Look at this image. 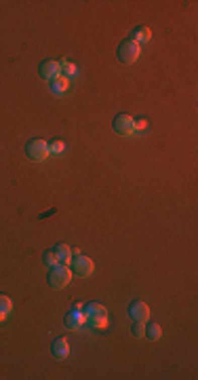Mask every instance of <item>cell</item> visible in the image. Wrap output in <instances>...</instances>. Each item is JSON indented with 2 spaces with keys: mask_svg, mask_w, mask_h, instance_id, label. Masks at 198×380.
Here are the masks:
<instances>
[{
  "mask_svg": "<svg viewBox=\"0 0 198 380\" xmlns=\"http://www.w3.org/2000/svg\"><path fill=\"white\" fill-rule=\"evenodd\" d=\"M87 323L95 329H106L108 327V311L106 306L99 302L87 304Z\"/></svg>",
  "mask_w": 198,
  "mask_h": 380,
  "instance_id": "cell-1",
  "label": "cell"
},
{
  "mask_svg": "<svg viewBox=\"0 0 198 380\" xmlns=\"http://www.w3.org/2000/svg\"><path fill=\"white\" fill-rule=\"evenodd\" d=\"M72 277H74L72 268H70V266H63V264H57V266H53V268L49 270V277H46V281H49L51 288H55V290H63V288H68V285H70Z\"/></svg>",
  "mask_w": 198,
  "mask_h": 380,
  "instance_id": "cell-2",
  "label": "cell"
},
{
  "mask_svg": "<svg viewBox=\"0 0 198 380\" xmlns=\"http://www.w3.org/2000/svg\"><path fill=\"white\" fill-rule=\"evenodd\" d=\"M26 157L34 163H42L51 157L49 154V144H46L44 139H30L28 144H26Z\"/></svg>",
  "mask_w": 198,
  "mask_h": 380,
  "instance_id": "cell-3",
  "label": "cell"
},
{
  "mask_svg": "<svg viewBox=\"0 0 198 380\" xmlns=\"http://www.w3.org/2000/svg\"><path fill=\"white\" fill-rule=\"evenodd\" d=\"M139 55H142V44H137L135 40H122L118 46V59L122 64H135Z\"/></svg>",
  "mask_w": 198,
  "mask_h": 380,
  "instance_id": "cell-4",
  "label": "cell"
},
{
  "mask_svg": "<svg viewBox=\"0 0 198 380\" xmlns=\"http://www.w3.org/2000/svg\"><path fill=\"white\" fill-rule=\"evenodd\" d=\"M93 260L91 258H87V256H83V254H78L76 258H72V272L76 277H83V279H87V277H91L93 275Z\"/></svg>",
  "mask_w": 198,
  "mask_h": 380,
  "instance_id": "cell-5",
  "label": "cell"
},
{
  "mask_svg": "<svg viewBox=\"0 0 198 380\" xmlns=\"http://www.w3.org/2000/svg\"><path fill=\"white\" fill-rule=\"evenodd\" d=\"M133 121H135V118H131L129 114H118V116L114 118L112 127H114V131L118 133V135H122V137H131V135L135 133Z\"/></svg>",
  "mask_w": 198,
  "mask_h": 380,
  "instance_id": "cell-6",
  "label": "cell"
},
{
  "mask_svg": "<svg viewBox=\"0 0 198 380\" xmlns=\"http://www.w3.org/2000/svg\"><path fill=\"white\" fill-rule=\"evenodd\" d=\"M38 72L44 80H53L61 74V68H59V62H55V59H44V62L38 66Z\"/></svg>",
  "mask_w": 198,
  "mask_h": 380,
  "instance_id": "cell-7",
  "label": "cell"
},
{
  "mask_svg": "<svg viewBox=\"0 0 198 380\" xmlns=\"http://www.w3.org/2000/svg\"><path fill=\"white\" fill-rule=\"evenodd\" d=\"M129 317L133 319V321H139V323H148V319H150V308L146 302L142 300H137L129 306Z\"/></svg>",
  "mask_w": 198,
  "mask_h": 380,
  "instance_id": "cell-8",
  "label": "cell"
},
{
  "mask_svg": "<svg viewBox=\"0 0 198 380\" xmlns=\"http://www.w3.org/2000/svg\"><path fill=\"white\" fill-rule=\"evenodd\" d=\"M55 256H57V260H59V264H63V266L72 264V258H74L72 247L65 245V243H57L55 245Z\"/></svg>",
  "mask_w": 198,
  "mask_h": 380,
  "instance_id": "cell-9",
  "label": "cell"
},
{
  "mask_svg": "<svg viewBox=\"0 0 198 380\" xmlns=\"http://www.w3.org/2000/svg\"><path fill=\"white\" fill-rule=\"evenodd\" d=\"M87 323V313H76V311H70L65 315V325L70 329H80Z\"/></svg>",
  "mask_w": 198,
  "mask_h": 380,
  "instance_id": "cell-10",
  "label": "cell"
},
{
  "mask_svg": "<svg viewBox=\"0 0 198 380\" xmlns=\"http://www.w3.org/2000/svg\"><path fill=\"white\" fill-rule=\"evenodd\" d=\"M53 355L57 359H65L68 355H70V342H68V338H63V336H59L55 342H53Z\"/></svg>",
  "mask_w": 198,
  "mask_h": 380,
  "instance_id": "cell-11",
  "label": "cell"
},
{
  "mask_svg": "<svg viewBox=\"0 0 198 380\" xmlns=\"http://www.w3.org/2000/svg\"><path fill=\"white\" fill-rule=\"evenodd\" d=\"M49 87H51V91L55 93V95H63V93H68V89H70V78H65V76H57V78H53V80H49Z\"/></svg>",
  "mask_w": 198,
  "mask_h": 380,
  "instance_id": "cell-12",
  "label": "cell"
},
{
  "mask_svg": "<svg viewBox=\"0 0 198 380\" xmlns=\"http://www.w3.org/2000/svg\"><path fill=\"white\" fill-rule=\"evenodd\" d=\"M150 38H152V32H150V28L139 26V28L133 30V38L131 40H135L137 44H142V42H148Z\"/></svg>",
  "mask_w": 198,
  "mask_h": 380,
  "instance_id": "cell-13",
  "label": "cell"
},
{
  "mask_svg": "<svg viewBox=\"0 0 198 380\" xmlns=\"http://www.w3.org/2000/svg\"><path fill=\"white\" fill-rule=\"evenodd\" d=\"M59 68H61V76H65V78H76V76H78V68H76V64L68 62V59H61V62H59Z\"/></svg>",
  "mask_w": 198,
  "mask_h": 380,
  "instance_id": "cell-14",
  "label": "cell"
},
{
  "mask_svg": "<svg viewBox=\"0 0 198 380\" xmlns=\"http://www.w3.org/2000/svg\"><path fill=\"white\" fill-rule=\"evenodd\" d=\"M11 308H13V302H11L9 296L0 294V321H5L7 315L11 313Z\"/></svg>",
  "mask_w": 198,
  "mask_h": 380,
  "instance_id": "cell-15",
  "label": "cell"
},
{
  "mask_svg": "<svg viewBox=\"0 0 198 380\" xmlns=\"http://www.w3.org/2000/svg\"><path fill=\"white\" fill-rule=\"evenodd\" d=\"M146 336L152 338V340H158V338L162 336L160 325H158V323H148V325H146Z\"/></svg>",
  "mask_w": 198,
  "mask_h": 380,
  "instance_id": "cell-16",
  "label": "cell"
},
{
  "mask_svg": "<svg viewBox=\"0 0 198 380\" xmlns=\"http://www.w3.org/2000/svg\"><path fill=\"white\" fill-rule=\"evenodd\" d=\"M63 150H65V144L61 139H53L49 144V154H61Z\"/></svg>",
  "mask_w": 198,
  "mask_h": 380,
  "instance_id": "cell-17",
  "label": "cell"
},
{
  "mask_svg": "<svg viewBox=\"0 0 198 380\" xmlns=\"http://www.w3.org/2000/svg\"><path fill=\"white\" fill-rule=\"evenodd\" d=\"M148 127H150L148 118H137V121H133V129H135V133H144V131H148Z\"/></svg>",
  "mask_w": 198,
  "mask_h": 380,
  "instance_id": "cell-18",
  "label": "cell"
},
{
  "mask_svg": "<svg viewBox=\"0 0 198 380\" xmlns=\"http://www.w3.org/2000/svg\"><path fill=\"white\" fill-rule=\"evenodd\" d=\"M44 264L49 266V268H53V266L59 264V260H57V256H55V249H53V252H46V254H44Z\"/></svg>",
  "mask_w": 198,
  "mask_h": 380,
  "instance_id": "cell-19",
  "label": "cell"
},
{
  "mask_svg": "<svg viewBox=\"0 0 198 380\" xmlns=\"http://www.w3.org/2000/svg\"><path fill=\"white\" fill-rule=\"evenodd\" d=\"M131 331H133V336H137V338H142V336H146V323H139V321H133V327H131Z\"/></svg>",
  "mask_w": 198,
  "mask_h": 380,
  "instance_id": "cell-20",
  "label": "cell"
},
{
  "mask_svg": "<svg viewBox=\"0 0 198 380\" xmlns=\"http://www.w3.org/2000/svg\"><path fill=\"white\" fill-rule=\"evenodd\" d=\"M72 311H76V313H87V306H85L83 302H74V304H72Z\"/></svg>",
  "mask_w": 198,
  "mask_h": 380,
  "instance_id": "cell-21",
  "label": "cell"
}]
</instances>
